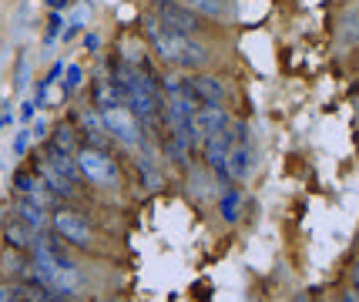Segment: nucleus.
<instances>
[{
	"label": "nucleus",
	"mask_w": 359,
	"mask_h": 302,
	"mask_svg": "<svg viewBox=\"0 0 359 302\" xmlns=\"http://www.w3.org/2000/svg\"><path fill=\"white\" fill-rule=\"evenodd\" d=\"M61 31H64V17L54 11V14H50V31H47V44H50V41H57V37H61Z\"/></svg>",
	"instance_id": "6ab92c4d"
},
{
	"label": "nucleus",
	"mask_w": 359,
	"mask_h": 302,
	"mask_svg": "<svg viewBox=\"0 0 359 302\" xmlns=\"http://www.w3.org/2000/svg\"><path fill=\"white\" fill-rule=\"evenodd\" d=\"M44 131H47V121H37L34 125V138H44Z\"/></svg>",
	"instance_id": "bb28decb"
},
{
	"label": "nucleus",
	"mask_w": 359,
	"mask_h": 302,
	"mask_svg": "<svg viewBox=\"0 0 359 302\" xmlns=\"http://www.w3.org/2000/svg\"><path fill=\"white\" fill-rule=\"evenodd\" d=\"M97 302H121V299H114V296H101Z\"/></svg>",
	"instance_id": "cd10ccee"
},
{
	"label": "nucleus",
	"mask_w": 359,
	"mask_h": 302,
	"mask_svg": "<svg viewBox=\"0 0 359 302\" xmlns=\"http://www.w3.org/2000/svg\"><path fill=\"white\" fill-rule=\"evenodd\" d=\"M34 108H37L34 101H24V104H20V118H24V121H31V118H34Z\"/></svg>",
	"instance_id": "5701e85b"
},
{
	"label": "nucleus",
	"mask_w": 359,
	"mask_h": 302,
	"mask_svg": "<svg viewBox=\"0 0 359 302\" xmlns=\"http://www.w3.org/2000/svg\"><path fill=\"white\" fill-rule=\"evenodd\" d=\"M81 138H78V128L71 125V121H61L57 131L50 135V142H47V151H57V155H78L81 148Z\"/></svg>",
	"instance_id": "dca6fc26"
},
{
	"label": "nucleus",
	"mask_w": 359,
	"mask_h": 302,
	"mask_svg": "<svg viewBox=\"0 0 359 302\" xmlns=\"http://www.w3.org/2000/svg\"><path fill=\"white\" fill-rule=\"evenodd\" d=\"M50 302H61V299H50Z\"/></svg>",
	"instance_id": "7c9ffc66"
},
{
	"label": "nucleus",
	"mask_w": 359,
	"mask_h": 302,
	"mask_svg": "<svg viewBox=\"0 0 359 302\" xmlns=\"http://www.w3.org/2000/svg\"><path fill=\"white\" fill-rule=\"evenodd\" d=\"M67 4H71V0H47V7H50V11H64Z\"/></svg>",
	"instance_id": "a878e982"
},
{
	"label": "nucleus",
	"mask_w": 359,
	"mask_h": 302,
	"mask_svg": "<svg viewBox=\"0 0 359 302\" xmlns=\"http://www.w3.org/2000/svg\"><path fill=\"white\" fill-rule=\"evenodd\" d=\"M198 151H202L205 168H208L212 175L225 178V161H229V151H232V131L222 128V131H215V135H208V138L198 144Z\"/></svg>",
	"instance_id": "0eeeda50"
},
{
	"label": "nucleus",
	"mask_w": 359,
	"mask_h": 302,
	"mask_svg": "<svg viewBox=\"0 0 359 302\" xmlns=\"http://www.w3.org/2000/svg\"><path fill=\"white\" fill-rule=\"evenodd\" d=\"M78 84H81V67H71V71H67V81H64V91L71 95V91H78Z\"/></svg>",
	"instance_id": "aec40b11"
},
{
	"label": "nucleus",
	"mask_w": 359,
	"mask_h": 302,
	"mask_svg": "<svg viewBox=\"0 0 359 302\" xmlns=\"http://www.w3.org/2000/svg\"><path fill=\"white\" fill-rule=\"evenodd\" d=\"M148 4H151V7H155V4H161V0H148Z\"/></svg>",
	"instance_id": "c756f323"
},
{
	"label": "nucleus",
	"mask_w": 359,
	"mask_h": 302,
	"mask_svg": "<svg viewBox=\"0 0 359 302\" xmlns=\"http://www.w3.org/2000/svg\"><path fill=\"white\" fill-rule=\"evenodd\" d=\"M185 4L198 17H205V20H222V24H229L235 17V0H185Z\"/></svg>",
	"instance_id": "2eb2a0df"
},
{
	"label": "nucleus",
	"mask_w": 359,
	"mask_h": 302,
	"mask_svg": "<svg viewBox=\"0 0 359 302\" xmlns=\"http://www.w3.org/2000/svg\"><path fill=\"white\" fill-rule=\"evenodd\" d=\"M34 161H37V165H34V172L41 175V181H44L47 191H50V195H54L57 202H71V198L78 195V188H74V185H71L67 178L57 175V172H54V165H50L47 158H34Z\"/></svg>",
	"instance_id": "ddd939ff"
},
{
	"label": "nucleus",
	"mask_w": 359,
	"mask_h": 302,
	"mask_svg": "<svg viewBox=\"0 0 359 302\" xmlns=\"http://www.w3.org/2000/svg\"><path fill=\"white\" fill-rule=\"evenodd\" d=\"M339 302H359V292L356 289H346L343 296H339Z\"/></svg>",
	"instance_id": "393cba45"
},
{
	"label": "nucleus",
	"mask_w": 359,
	"mask_h": 302,
	"mask_svg": "<svg viewBox=\"0 0 359 302\" xmlns=\"http://www.w3.org/2000/svg\"><path fill=\"white\" fill-rule=\"evenodd\" d=\"M353 64H356V71H359V50H356V57H353Z\"/></svg>",
	"instance_id": "c85d7f7f"
},
{
	"label": "nucleus",
	"mask_w": 359,
	"mask_h": 302,
	"mask_svg": "<svg viewBox=\"0 0 359 302\" xmlns=\"http://www.w3.org/2000/svg\"><path fill=\"white\" fill-rule=\"evenodd\" d=\"M78 131L84 135V144H94V148H108V142H111L108 128H104V118H101V111L91 108V104L78 114Z\"/></svg>",
	"instance_id": "9b49d317"
},
{
	"label": "nucleus",
	"mask_w": 359,
	"mask_h": 302,
	"mask_svg": "<svg viewBox=\"0 0 359 302\" xmlns=\"http://www.w3.org/2000/svg\"><path fill=\"white\" fill-rule=\"evenodd\" d=\"M14 188H17V195H24V198H31V202H37L41 208H57V198L47 191V185L41 181V175L34 172V168H20L14 175Z\"/></svg>",
	"instance_id": "6e6552de"
},
{
	"label": "nucleus",
	"mask_w": 359,
	"mask_h": 302,
	"mask_svg": "<svg viewBox=\"0 0 359 302\" xmlns=\"http://www.w3.org/2000/svg\"><path fill=\"white\" fill-rule=\"evenodd\" d=\"M27 135H31V131H20V135H17V142H14L17 155H24V148H27Z\"/></svg>",
	"instance_id": "4be33fe9"
},
{
	"label": "nucleus",
	"mask_w": 359,
	"mask_h": 302,
	"mask_svg": "<svg viewBox=\"0 0 359 302\" xmlns=\"http://www.w3.org/2000/svg\"><path fill=\"white\" fill-rule=\"evenodd\" d=\"M101 118H104V128H108L111 142L125 144V148H141V135H144V128H141V121L131 114V108H125V104H118V108H108V111H101Z\"/></svg>",
	"instance_id": "423d86ee"
},
{
	"label": "nucleus",
	"mask_w": 359,
	"mask_h": 302,
	"mask_svg": "<svg viewBox=\"0 0 359 302\" xmlns=\"http://www.w3.org/2000/svg\"><path fill=\"white\" fill-rule=\"evenodd\" d=\"M81 168V178L84 181H91L97 188H111V185H118L121 181V172H118V161L111 158L104 148H94V144H81L78 155H74Z\"/></svg>",
	"instance_id": "f03ea898"
},
{
	"label": "nucleus",
	"mask_w": 359,
	"mask_h": 302,
	"mask_svg": "<svg viewBox=\"0 0 359 302\" xmlns=\"http://www.w3.org/2000/svg\"><path fill=\"white\" fill-rule=\"evenodd\" d=\"M219 215L225 219V222L232 225V222H238V215H242V202H245V195H242V188H225V191H219Z\"/></svg>",
	"instance_id": "a211bd4d"
},
{
	"label": "nucleus",
	"mask_w": 359,
	"mask_h": 302,
	"mask_svg": "<svg viewBox=\"0 0 359 302\" xmlns=\"http://www.w3.org/2000/svg\"><path fill=\"white\" fill-rule=\"evenodd\" d=\"M4 242H7V249H14V252H27L34 242V232L20 222L17 215H7V219H4Z\"/></svg>",
	"instance_id": "f3484780"
},
{
	"label": "nucleus",
	"mask_w": 359,
	"mask_h": 302,
	"mask_svg": "<svg viewBox=\"0 0 359 302\" xmlns=\"http://www.w3.org/2000/svg\"><path fill=\"white\" fill-rule=\"evenodd\" d=\"M0 302H17L14 289H11V286H0Z\"/></svg>",
	"instance_id": "b1692460"
},
{
	"label": "nucleus",
	"mask_w": 359,
	"mask_h": 302,
	"mask_svg": "<svg viewBox=\"0 0 359 302\" xmlns=\"http://www.w3.org/2000/svg\"><path fill=\"white\" fill-rule=\"evenodd\" d=\"M141 37L151 48L155 61L172 67V71L195 74V71H205L212 64V50H208V44H205L202 37H185V34L168 31L155 14L141 17Z\"/></svg>",
	"instance_id": "f257e3e1"
},
{
	"label": "nucleus",
	"mask_w": 359,
	"mask_h": 302,
	"mask_svg": "<svg viewBox=\"0 0 359 302\" xmlns=\"http://www.w3.org/2000/svg\"><path fill=\"white\" fill-rule=\"evenodd\" d=\"M118 104H125L118 81H114V78H97V81H94V84H91V108H97V111H108V108H118Z\"/></svg>",
	"instance_id": "4468645a"
},
{
	"label": "nucleus",
	"mask_w": 359,
	"mask_h": 302,
	"mask_svg": "<svg viewBox=\"0 0 359 302\" xmlns=\"http://www.w3.org/2000/svg\"><path fill=\"white\" fill-rule=\"evenodd\" d=\"M349 289H356L359 292V259L353 262V269H349Z\"/></svg>",
	"instance_id": "412c9836"
},
{
	"label": "nucleus",
	"mask_w": 359,
	"mask_h": 302,
	"mask_svg": "<svg viewBox=\"0 0 359 302\" xmlns=\"http://www.w3.org/2000/svg\"><path fill=\"white\" fill-rule=\"evenodd\" d=\"M252 175H255V151H252V142L249 144H232L229 161H225V178L235 181V185H245Z\"/></svg>",
	"instance_id": "1a4fd4ad"
},
{
	"label": "nucleus",
	"mask_w": 359,
	"mask_h": 302,
	"mask_svg": "<svg viewBox=\"0 0 359 302\" xmlns=\"http://www.w3.org/2000/svg\"><path fill=\"white\" fill-rule=\"evenodd\" d=\"M151 14L175 34H185V37H198L205 31V17H198L185 0H161L151 7Z\"/></svg>",
	"instance_id": "39448f33"
},
{
	"label": "nucleus",
	"mask_w": 359,
	"mask_h": 302,
	"mask_svg": "<svg viewBox=\"0 0 359 302\" xmlns=\"http://www.w3.org/2000/svg\"><path fill=\"white\" fill-rule=\"evenodd\" d=\"M232 125V114L225 111V108H195V148L208 138V135H215L222 128Z\"/></svg>",
	"instance_id": "9d476101"
},
{
	"label": "nucleus",
	"mask_w": 359,
	"mask_h": 302,
	"mask_svg": "<svg viewBox=\"0 0 359 302\" xmlns=\"http://www.w3.org/2000/svg\"><path fill=\"white\" fill-rule=\"evenodd\" d=\"M50 232L71 249H94V242H97L91 222L81 212H71V208H54L50 212Z\"/></svg>",
	"instance_id": "7ed1b4c3"
},
{
	"label": "nucleus",
	"mask_w": 359,
	"mask_h": 302,
	"mask_svg": "<svg viewBox=\"0 0 359 302\" xmlns=\"http://www.w3.org/2000/svg\"><path fill=\"white\" fill-rule=\"evenodd\" d=\"M182 88H185V95L191 97L195 108H225V101H229L225 81L215 78V74H205V71L185 74V78H182Z\"/></svg>",
	"instance_id": "20e7f679"
},
{
	"label": "nucleus",
	"mask_w": 359,
	"mask_h": 302,
	"mask_svg": "<svg viewBox=\"0 0 359 302\" xmlns=\"http://www.w3.org/2000/svg\"><path fill=\"white\" fill-rule=\"evenodd\" d=\"M11 215H17L20 222L31 228L34 235H41V232H47V228H50V215H47V208H41L37 202L24 198V195H17V198H14V208H11Z\"/></svg>",
	"instance_id": "f8f14e48"
}]
</instances>
